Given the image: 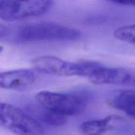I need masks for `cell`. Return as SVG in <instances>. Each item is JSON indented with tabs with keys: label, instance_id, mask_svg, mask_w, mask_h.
Returning a JSON list of instances; mask_svg holds the SVG:
<instances>
[{
	"label": "cell",
	"instance_id": "6da1fadb",
	"mask_svg": "<svg viewBox=\"0 0 135 135\" xmlns=\"http://www.w3.org/2000/svg\"><path fill=\"white\" fill-rule=\"evenodd\" d=\"M37 102L43 106L64 116H72L81 113L88 105L90 96L86 92H55L41 91L36 94Z\"/></svg>",
	"mask_w": 135,
	"mask_h": 135
},
{
	"label": "cell",
	"instance_id": "7a4b0ae2",
	"mask_svg": "<svg viewBox=\"0 0 135 135\" xmlns=\"http://www.w3.org/2000/svg\"><path fill=\"white\" fill-rule=\"evenodd\" d=\"M80 31L54 22H38L22 26L18 29L17 38L22 42L70 41L80 38Z\"/></svg>",
	"mask_w": 135,
	"mask_h": 135
},
{
	"label": "cell",
	"instance_id": "3957f363",
	"mask_svg": "<svg viewBox=\"0 0 135 135\" xmlns=\"http://www.w3.org/2000/svg\"><path fill=\"white\" fill-rule=\"evenodd\" d=\"M0 127L18 134L36 135L44 133L41 124L25 111L5 103H0Z\"/></svg>",
	"mask_w": 135,
	"mask_h": 135
},
{
	"label": "cell",
	"instance_id": "277c9868",
	"mask_svg": "<svg viewBox=\"0 0 135 135\" xmlns=\"http://www.w3.org/2000/svg\"><path fill=\"white\" fill-rule=\"evenodd\" d=\"M51 0H1L0 18L15 21L43 15L49 10Z\"/></svg>",
	"mask_w": 135,
	"mask_h": 135
},
{
	"label": "cell",
	"instance_id": "5b68a950",
	"mask_svg": "<svg viewBox=\"0 0 135 135\" xmlns=\"http://www.w3.org/2000/svg\"><path fill=\"white\" fill-rule=\"evenodd\" d=\"M95 84L135 86V69L108 67L100 64L88 78Z\"/></svg>",
	"mask_w": 135,
	"mask_h": 135
},
{
	"label": "cell",
	"instance_id": "8992f818",
	"mask_svg": "<svg viewBox=\"0 0 135 135\" xmlns=\"http://www.w3.org/2000/svg\"><path fill=\"white\" fill-rule=\"evenodd\" d=\"M34 69L45 75L59 76H79L80 67L79 62L63 60L51 55L35 57L32 61Z\"/></svg>",
	"mask_w": 135,
	"mask_h": 135
},
{
	"label": "cell",
	"instance_id": "52a82bcc",
	"mask_svg": "<svg viewBox=\"0 0 135 135\" xmlns=\"http://www.w3.org/2000/svg\"><path fill=\"white\" fill-rule=\"evenodd\" d=\"M36 75L28 69L13 70L0 73V88L24 91L35 84Z\"/></svg>",
	"mask_w": 135,
	"mask_h": 135
},
{
	"label": "cell",
	"instance_id": "ba28073f",
	"mask_svg": "<svg viewBox=\"0 0 135 135\" xmlns=\"http://www.w3.org/2000/svg\"><path fill=\"white\" fill-rule=\"evenodd\" d=\"M25 112L39 123L50 126H62L67 122L66 116L56 113L38 103L28 105Z\"/></svg>",
	"mask_w": 135,
	"mask_h": 135
},
{
	"label": "cell",
	"instance_id": "9c48e42d",
	"mask_svg": "<svg viewBox=\"0 0 135 135\" xmlns=\"http://www.w3.org/2000/svg\"><path fill=\"white\" fill-rule=\"evenodd\" d=\"M122 121L121 117L110 115L101 119L86 121L80 125V129L83 134H100L113 130Z\"/></svg>",
	"mask_w": 135,
	"mask_h": 135
},
{
	"label": "cell",
	"instance_id": "30bf717a",
	"mask_svg": "<svg viewBox=\"0 0 135 135\" xmlns=\"http://www.w3.org/2000/svg\"><path fill=\"white\" fill-rule=\"evenodd\" d=\"M110 104L127 115L135 117V89L118 92L112 98Z\"/></svg>",
	"mask_w": 135,
	"mask_h": 135
},
{
	"label": "cell",
	"instance_id": "8fae6325",
	"mask_svg": "<svg viewBox=\"0 0 135 135\" xmlns=\"http://www.w3.org/2000/svg\"><path fill=\"white\" fill-rule=\"evenodd\" d=\"M113 35L119 40L135 45V24L119 28L115 30Z\"/></svg>",
	"mask_w": 135,
	"mask_h": 135
},
{
	"label": "cell",
	"instance_id": "7c38bea8",
	"mask_svg": "<svg viewBox=\"0 0 135 135\" xmlns=\"http://www.w3.org/2000/svg\"><path fill=\"white\" fill-rule=\"evenodd\" d=\"M113 3L123 5H131L135 6V0H108Z\"/></svg>",
	"mask_w": 135,
	"mask_h": 135
},
{
	"label": "cell",
	"instance_id": "4fadbf2b",
	"mask_svg": "<svg viewBox=\"0 0 135 135\" xmlns=\"http://www.w3.org/2000/svg\"><path fill=\"white\" fill-rule=\"evenodd\" d=\"M8 33V28L5 26L4 25L0 24V38L2 37L5 36Z\"/></svg>",
	"mask_w": 135,
	"mask_h": 135
},
{
	"label": "cell",
	"instance_id": "5bb4252c",
	"mask_svg": "<svg viewBox=\"0 0 135 135\" xmlns=\"http://www.w3.org/2000/svg\"><path fill=\"white\" fill-rule=\"evenodd\" d=\"M3 51V47L1 46H0V53Z\"/></svg>",
	"mask_w": 135,
	"mask_h": 135
},
{
	"label": "cell",
	"instance_id": "9a60e30c",
	"mask_svg": "<svg viewBox=\"0 0 135 135\" xmlns=\"http://www.w3.org/2000/svg\"><path fill=\"white\" fill-rule=\"evenodd\" d=\"M0 1H1V0H0Z\"/></svg>",
	"mask_w": 135,
	"mask_h": 135
}]
</instances>
